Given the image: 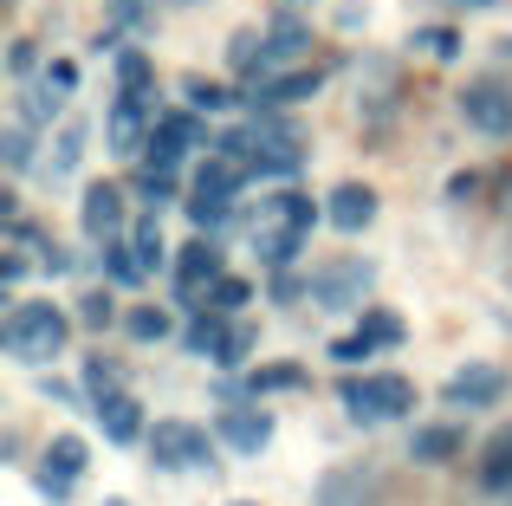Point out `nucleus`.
<instances>
[{"label": "nucleus", "mask_w": 512, "mask_h": 506, "mask_svg": "<svg viewBox=\"0 0 512 506\" xmlns=\"http://www.w3.org/2000/svg\"><path fill=\"white\" fill-rule=\"evenodd\" d=\"M65 338H72V318L59 312V305H13L7 325H0V344H7V357H20V364H52V357L65 351Z\"/></svg>", "instance_id": "1"}, {"label": "nucleus", "mask_w": 512, "mask_h": 506, "mask_svg": "<svg viewBox=\"0 0 512 506\" xmlns=\"http://www.w3.org/2000/svg\"><path fill=\"white\" fill-rule=\"evenodd\" d=\"M344 409L357 422H396L415 409V383L396 370H376V377H344Z\"/></svg>", "instance_id": "2"}, {"label": "nucleus", "mask_w": 512, "mask_h": 506, "mask_svg": "<svg viewBox=\"0 0 512 506\" xmlns=\"http://www.w3.org/2000/svg\"><path fill=\"white\" fill-rule=\"evenodd\" d=\"M376 286V266L370 260H331L312 273V299L325 312H363V292Z\"/></svg>", "instance_id": "3"}, {"label": "nucleus", "mask_w": 512, "mask_h": 506, "mask_svg": "<svg viewBox=\"0 0 512 506\" xmlns=\"http://www.w3.org/2000/svg\"><path fill=\"white\" fill-rule=\"evenodd\" d=\"M247 137H253V169H260V176H299L305 143H299V130H292V124H279V117H260Z\"/></svg>", "instance_id": "4"}, {"label": "nucleus", "mask_w": 512, "mask_h": 506, "mask_svg": "<svg viewBox=\"0 0 512 506\" xmlns=\"http://www.w3.org/2000/svg\"><path fill=\"white\" fill-rule=\"evenodd\" d=\"M201 143H208L201 117L169 111V117H156V130H150V143H143V156H150V169H175L188 150H201Z\"/></svg>", "instance_id": "5"}, {"label": "nucleus", "mask_w": 512, "mask_h": 506, "mask_svg": "<svg viewBox=\"0 0 512 506\" xmlns=\"http://www.w3.org/2000/svg\"><path fill=\"white\" fill-rule=\"evenodd\" d=\"M150 455H156V468H169V474L208 468V435H201L195 422H156L150 429Z\"/></svg>", "instance_id": "6"}, {"label": "nucleus", "mask_w": 512, "mask_h": 506, "mask_svg": "<svg viewBox=\"0 0 512 506\" xmlns=\"http://www.w3.org/2000/svg\"><path fill=\"white\" fill-rule=\"evenodd\" d=\"M461 117L480 137H512V91L506 85H467L461 91Z\"/></svg>", "instance_id": "7"}, {"label": "nucleus", "mask_w": 512, "mask_h": 506, "mask_svg": "<svg viewBox=\"0 0 512 506\" xmlns=\"http://www.w3.org/2000/svg\"><path fill=\"white\" fill-rule=\"evenodd\" d=\"M441 396H448V409H487V403H500V396H506V370H493V364L454 370Z\"/></svg>", "instance_id": "8"}, {"label": "nucleus", "mask_w": 512, "mask_h": 506, "mask_svg": "<svg viewBox=\"0 0 512 506\" xmlns=\"http://www.w3.org/2000/svg\"><path fill=\"white\" fill-rule=\"evenodd\" d=\"M150 130H156L150 124V104H143L137 91H124V98L111 104V117H104V137H111V150H124V156L143 150V143H150Z\"/></svg>", "instance_id": "9"}, {"label": "nucleus", "mask_w": 512, "mask_h": 506, "mask_svg": "<svg viewBox=\"0 0 512 506\" xmlns=\"http://www.w3.org/2000/svg\"><path fill=\"white\" fill-rule=\"evenodd\" d=\"M78 474H85V435H59V442L46 448V474H39V487H46L52 500H65Z\"/></svg>", "instance_id": "10"}, {"label": "nucleus", "mask_w": 512, "mask_h": 506, "mask_svg": "<svg viewBox=\"0 0 512 506\" xmlns=\"http://www.w3.org/2000/svg\"><path fill=\"white\" fill-rule=\"evenodd\" d=\"M78 221H85L91 241H117V228H124V189H111V182L85 189V208H78Z\"/></svg>", "instance_id": "11"}, {"label": "nucleus", "mask_w": 512, "mask_h": 506, "mask_svg": "<svg viewBox=\"0 0 512 506\" xmlns=\"http://www.w3.org/2000/svg\"><path fill=\"white\" fill-rule=\"evenodd\" d=\"M221 442L234 455H260L273 442V416H260V409H221Z\"/></svg>", "instance_id": "12"}, {"label": "nucleus", "mask_w": 512, "mask_h": 506, "mask_svg": "<svg viewBox=\"0 0 512 506\" xmlns=\"http://www.w3.org/2000/svg\"><path fill=\"white\" fill-rule=\"evenodd\" d=\"M325 221H331V228H344V234H363V228H370V221H376V195L363 189V182H344V189L331 195Z\"/></svg>", "instance_id": "13"}, {"label": "nucleus", "mask_w": 512, "mask_h": 506, "mask_svg": "<svg viewBox=\"0 0 512 506\" xmlns=\"http://www.w3.org/2000/svg\"><path fill=\"white\" fill-rule=\"evenodd\" d=\"M214 279H221V253H214L208 241L182 247V260H175V286H182V299H195V292L214 286Z\"/></svg>", "instance_id": "14"}, {"label": "nucleus", "mask_w": 512, "mask_h": 506, "mask_svg": "<svg viewBox=\"0 0 512 506\" xmlns=\"http://www.w3.org/2000/svg\"><path fill=\"white\" fill-rule=\"evenodd\" d=\"M98 422H104V435H111L117 448H124V442H137V435H143L137 396H124V390H117V396H104V403H98Z\"/></svg>", "instance_id": "15"}, {"label": "nucleus", "mask_w": 512, "mask_h": 506, "mask_svg": "<svg viewBox=\"0 0 512 506\" xmlns=\"http://www.w3.org/2000/svg\"><path fill=\"white\" fill-rule=\"evenodd\" d=\"M480 487L487 494H512V429H500L480 455Z\"/></svg>", "instance_id": "16"}, {"label": "nucleus", "mask_w": 512, "mask_h": 506, "mask_svg": "<svg viewBox=\"0 0 512 506\" xmlns=\"http://www.w3.org/2000/svg\"><path fill=\"white\" fill-rule=\"evenodd\" d=\"M305 46H312V26H305L299 13H279V20L266 26V52H273V59H299Z\"/></svg>", "instance_id": "17"}, {"label": "nucleus", "mask_w": 512, "mask_h": 506, "mask_svg": "<svg viewBox=\"0 0 512 506\" xmlns=\"http://www.w3.org/2000/svg\"><path fill=\"white\" fill-rule=\"evenodd\" d=\"M266 221H273V228H299V234H312L318 202H312V195H273V202H266Z\"/></svg>", "instance_id": "18"}, {"label": "nucleus", "mask_w": 512, "mask_h": 506, "mask_svg": "<svg viewBox=\"0 0 512 506\" xmlns=\"http://www.w3.org/2000/svg\"><path fill=\"white\" fill-rule=\"evenodd\" d=\"M318 91V72H286V78H266L260 85V104L273 111V104H299V98H312Z\"/></svg>", "instance_id": "19"}, {"label": "nucleus", "mask_w": 512, "mask_h": 506, "mask_svg": "<svg viewBox=\"0 0 512 506\" xmlns=\"http://www.w3.org/2000/svg\"><path fill=\"white\" fill-rule=\"evenodd\" d=\"M409 455L415 461H448V455H461V435H454V429H415Z\"/></svg>", "instance_id": "20"}, {"label": "nucleus", "mask_w": 512, "mask_h": 506, "mask_svg": "<svg viewBox=\"0 0 512 506\" xmlns=\"http://www.w3.org/2000/svg\"><path fill=\"white\" fill-rule=\"evenodd\" d=\"M104 266H111V279H117V286H137V279L150 273V266L137 260V247H124V241H104Z\"/></svg>", "instance_id": "21"}, {"label": "nucleus", "mask_w": 512, "mask_h": 506, "mask_svg": "<svg viewBox=\"0 0 512 506\" xmlns=\"http://www.w3.org/2000/svg\"><path fill=\"white\" fill-rule=\"evenodd\" d=\"M0 156H7L13 176H26V169H33V130H26V124H7V137H0Z\"/></svg>", "instance_id": "22"}, {"label": "nucleus", "mask_w": 512, "mask_h": 506, "mask_svg": "<svg viewBox=\"0 0 512 506\" xmlns=\"http://www.w3.org/2000/svg\"><path fill=\"white\" fill-rule=\"evenodd\" d=\"M78 156H85V124H65L59 130V150H52V176H72Z\"/></svg>", "instance_id": "23"}, {"label": "nucleus", "mask_w": 512, "mask_h": 506, "mask_svg": "<svg viewBox=\"0 0 512 506\" xmlns=\"http://www.w3.org/2000/svg\"><path fill=\"white\" fill-rule=\"evenodd\" d=\"M130 247H137V260L150 266V273H156V266H169V247H163V228H156V221H143V228L130 234Z\"/></svg>", "instance_id": "24"}, {"label": "nucleus", "mask_w": 512, "mask_h": 506, "mask_svg": "<svg viewBox=\"0 0 512 506\" xmlns=\"http://www.w3.org/2000/svg\"><path fill=\"white\" fill-rule=\"evenodd\" d=\"M227 312H208V318H195V325H188V351H221V338H227V325H221Z\"/></svg>", "instance_id": "25"}, {"label": "nucleus", "mask_w": 512, "mask_h": 506, "mask_svg": "<svg viewBox=\"0 0 512 506\" xmlns=\"http://www.w3.org/2000/svg\"><path fill=\"white\" fill-rule=\"evenodd\" d=\"M117 85H124V91H137V98H143V85H150V59H143L137 46H130V52H117Z\"/></svg>", "instance_id": "26"}, {"label": "nucleus", "mask_w": 512, "mask_h": 506, "mask_svg": "<svg viewBox=\"0 0 512 506\" xmlns=\"http://www.w3.org/2000/svg\"><path fill=\"white\" fill-rule=\"evenodd\" d=\"M137 195H143L150 208H169V202H175V182H169V169H143V176H137Z\"/></svg>", "instance_id": "27"}, {"label": "nucleus", "mask_w": 512, "mask_h": 506, "mask_svg": "<svg viewBox=\"0 0 512 506\" xmlns=\"http://www.w3.org/2000/svg\"><path fill=\"white\" fill-rule=\"evenodd\" d=\"M247 299H253V286H247V279H214V292H208V305H214V312H240Z\"/></svg>", "instance_id": "28"}, {"label": "nucleus", "mask_w": 512, "mask_h": 506, "mask_svg": "<svg viewBox=\"0 0 512 506\" xmlns=\"http://www.w3.org/2000/svg\"><path fill=\"white\" fill-rule=\"evenodd\" d=\"M415 46H428L435 59H454V52H461V33H454V26H422V33H415Z\"/></svg>", "instance_id": "29"}, {"label": "nucleus", "mask_w": 512, "mask_h": 506, "mask_svg": "<svg viewBox=\"0 0 512 506\" xmlns=\"http://www.w3.org/2000/svg\"><path fill=\"white\" fill-rule=\"evenodd\" d=\"M130 338H169V312H156V305H143V312H130Z\"/></svg>", "instance_id": "30"}, {"label": "nucleus", "mask_w": 512, "mask_h": 506, "mask_svg": "<svg viewBox=\"0 0 512 506\" xmlns=\"http://www.w3.org/2000/svg\"><path fill=\"white\" fill-rule=\"evenodd\" d=\"M247 351H253V331H247V325H234V331L221 338V351H214V364L234 370V364H247Z\"/></svg>", "instance_id": "31"}, {"label": "nucleus", "mask_w": 512, "mask_h": 506, "mask_svg": "<svg viewBox=\"0 0 512 506\" xmlns=\"http://www.w3.org/2000/svg\"><path fill=\"white\" fill-rule=\"evenodd\" d=\"M363 338H370V344H402V318H389V312H363Z\"/></svg>", "instance_id": "32"}, {"label": "nucleus", "mask_w": 512, "mask_h": 506, "mask_svg": "<svg viewBox=\"0 0 512 506\" xmlns=\"http://www.w3.org/2000/svg\"><path fill=\"white\" fill-rule=\"evenodd\" d=\"M188 104H195V111H227V104H234V91H221V85H188Z\"/></svg>", "instance_id": "33"}, {"label": "nucleus", "mask_w": 512, "mask_h": 506, "mask_svg": "<svg viewBox=\"0 0 512 506\" xmlns=\"http://www.w3.org/2000/svg\"><path fill=\"white\" fill-rule=\"evenodd\" d=\"M227 59H234V72H253V65H260V33H240Z\"/></svg>", "instance_id": "34"}, {"label": "nucleus", "mask_w": 512, "mask_h": 506, "mask_svg": "<svg viewBox=\"0 0 512 506\" xmlns=\"http://www.w3.org/2000/svg\"><path fill=\"white\" fill-rule=\"evenodd\" d=\"M370 351H376V344L363 338V331H357V338H338V344H331V357H338V364H357V357H370Z\"/></svg>", "instance_id": "35"}, {"label": "nucleus", "mask_w": 512, "mask_h": 506, "mask_svg": "<svg viewBox=\"0 0 512 506\" xmlns=\"http://www.w3.org/2000/svg\"><path fill=\"white\" fill-rule=\"evenodd\" d=\"M85 390H91V396L104 403V396H117V377H111L104 364H85Z\"/></svg>", "instance_id": "36"}, {"label": "nucleus", "mask_w": 512, "mask_h": 506, "mask_svg": "<svg viewBox=\"0 0 512 506\" xmlns=\"http://www.w3.org/2000/svg\"><path fill=\"white\" fill-rule=\"evenodd\" d=\"M292 383H305L299 370H260V377H253V390H292Z\"/></svg>", "instance_id": "37"}, {"label": "nucleus", "mask_w": 512, "mask_h": 506, "mask_svg": "<svg viewBox=\"0 0 512 506\" xmlns=\"http://www.w3.org/2000/svg\"><path fill=\"white\" fill-rule=\"evenodd\" d=\"M7 65H13V78H26V72H33V46H26V39H20V46H13V59H7Z\"/></svg>", "instance_id": "38"}, {"label": "nucleus", "mask_w": 512, "mask_h": 506, "mask_svg": "<svg viewBox=\"0 0 512 506\" xmlns=\"http://www.w3.org/2000/svg\"><path fill=\"white\" fill-rule=\"evenodd\" d=\"M78 318H85V325H111V305H104V299H85V312H78Z\"/></svg>", "instance_id": "39"}, {"label": "nucleus", "mask_w": 512, "mask_h": 506, "mask_svg": "<svg viewBox=\"0 0 512 506\" xmlns=\"http://www.w3.org/2000/svg\"><path fill=\"white\" fill-rule=\"evenodd\" d=\"M111 7H117V13H124V20H137V0H111Z\"/></svg>", "instance_id": "40"}, {"label": "nucleus", "mask_w": 512, "mask_h": 506, "mask_svg": "<svg viewBox=\"0 0 512 506\" xmlns=\"http://www.w3.org/2000/svg\"><path fill=\"white\" fill-rule=\"evenodd\" d=\"M461 7H493V0H461Z\"/></svg>", "instance_id": "41"}, {"label": "nucleus", "mask_w": 512, "mask_h": 506, "mask_svg": "<svg viewBox=\"0 0 512 506\" xmlns=\"http://www.w3.org/2000/svg\"><path fill=\"white\" fill-rule=\"evenodd\" d=\"M506 52H512V39H506Z\"/></svg>", "instance_id": "42"}, {"label": "nucleus", "mask_w": 512, "mask_h": 506, "mask_svg": "<svg viewBox=\"0 0 512 506\" xmlns=\"http://www.w3.org/2000/svg\"><path fill=\"white\" fill-rule=\"evenodd\" d=\"M234 506H247V500H234Z\"/></svg>", "instance_id": "43"}]
</instances>
